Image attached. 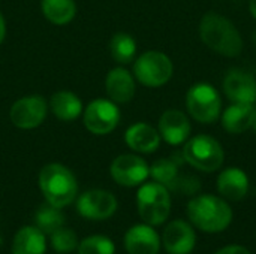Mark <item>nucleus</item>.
<instances>
[{
    "mask_svg": "<svg viewBox=\"0 0 256 254\" xmlns=\"http://www.w3.org/2000/svg\"><path fill=\"white\" fill-rule=\"evenodd\" d=\"M136 207L144 223L150 226H159L168 220L171 213L170 190L156 181L141 184L136 193Z\"/></svg>",
    "mask_w": 256,
    "mask_h": 254,
    "instance_id": "nucleus-6",
    "label": "nucleus"
},
{
    "mask_svg": "<svg viewBox=\"0 0 256 254\" xmlns=\"http://www.w3.org/2000/svg\"><path fill=\"white\" fill-rule=\"evenodd\" d=\"M183 163H186V160L182 153H176V156L170 159H159L150 166V177L156 183L165 186L170 192L194 195L201 189V183L190 174H180Z\"/></svg>",
    "mask_w": 256,
    "mask_h": 254,
    "instance_id": "nucleus-5",
    "label": "nucleus"
},
{
    "mask_svg": "<svg viewBox=\"0 0 256 254\" xmlns=\"http://www.w3.org/2000/svg\"><path fill=\"white\" fill-rule=\"evenodd\" d=\"M110 174L118 186L136 187L150 177V166L136 154H122L112 160Z\"/></svg>",
    "mask_w": 256,
    "mask_h": 254,
    "instance_id": "nucleus-11",
    "label": "nucleus"
},
{
    "mask_svg": "<svg viewBox=\"0 0 256 254\" xmlns=\"http://www.w3.org/2000/svg\"><path fill=\"white\" fill-rule=\"evenodd\" d=\"M64 225V214L62 208L52 207L50 204L42 205L34 214V226L45 235H51L57 229L63 228Z\"/></svg>",
    "mask_w": 256,
    "mask_h": 254,
    "instance_id": "nucleus-25",
    "label": "nucleus"
},
{
    "mask_svg": "<svg viewBox=\"0 0 256 254\" xmlns=\"http://www.w3.org/2000/svg\"><path fill=\"white\" fill-rule=\"evenodd\" d=\"M160 241L168 254H189L195 249L196 235L192 225L184 220H174L164 229Z\"/></svg>",
    "mask_w": 256,
    "mask_h": 254,
    "instance_id": "nucleus-14",
    "label": "nucleus"
},
{
    "mask_svg": "<svg viewBox=\"0 0 256 254\" xmlns=\"http://www.w3.org/2000/svg\"><path fill=\"white\" fill-rule=\"evenodd\" d=\"M160 244V237L147 223L132 226L124 235V249L129 254H158Z\"/></svg>",
    "mask_w": 256,
    "mask_h": 254,
    "instance_id": "nucleus-16",
    "label": "nucleus"
},
{
    "mask_svg": "<svg viewBox=\"0 0 256 254\" xmlns=\"http://www.w3.org/2000/svg\"><path fill=\"white\" fill-rule=\"evenodd\" d=\"M216 187L224 199L238 202L249 192V177L240 168H226L219 174Z\"/></svg>",
    "mask_w": 256,
    "mask_h": 254,
    "instance_id": "nucleus-17",
    "label": "nucleus"
},
{
    "mask_svg": "<svg viewBox=\"0 0 256 254\" xmlns=\"http://www.w3.org/2000/svg\"><path fill=\"white\" fill-rule=\"evenodd\" d=\"M256 108L254 103H232L222 114V126L231 135H240L254 126Z\"/></svg>",
    "mask_w": 256,
    "mask_h": 254,
    "instance_id": "nucleus-20",
    "label": "nucleus"
},
{
    "mask_svg": "<svg viewBox=\"0 0 256 254\" xmlns=\"http://www.w3.org/2000/svg\"><path fill=\"white\" fill-rule=\"evenodd\" d=\"M174 73L171 58L160 51H146L134 63V76L140 84L148 88L165 85Z\"/></svg>",
    "mask_w": 256,
    "mask_h": 254,
    "instance_id": "nucleus-8",
    "label": "nucleus"
},
{
    "mask_svg": "<svg viewBox=\"0 0 256 254\" xmlns=\"http://www.w3.org/2000/svg\"><path fill=\"white\" fill-rule=\"evenodd\" d=\"M46 240L36 226L21 228L12 240V254H45Z\"/></svg>",
    "mask_w": 256,
    "mask_h": 254,
    "instance_id": "nucleus-21",
    "label": "nucleus"
},
{
    "mask_svg": "<svg viewBox=\"0 0 256 254\" xmlns=\"http://www.w3.org/2000/svg\"><path fill=\"white\" fill-rule=\"evenodd\" d=\"M50 241H51L52 249L57 253H72L78 247L76 234L72 229H68L64 226L52 232L50 235Z\"/></svg>",
    "mask_w": 256,
    "mask_h": 254,
    "instance_id": "nucleus-27",
    "label": "nucleus"
},
{
    "mask_svg": "<svg viewBox=\"0 0 256 254\" xmlns=\"http://www.w3.org/2000/svg\"><path fill=\"white\" fill-rule=\"evenodd\" d=\"M214 254H250V252L238 244H232V246H226L224 249H220L219 252H216Z\"/></svg>",
    "mask_w": 256,
    "mask_h": 254,
    "instance_id": "nucleus-28",
    "label": "nucleus"
},
{
    "mask_svg": "<svg viewBox=\"0 0 256 254\" xmlns=\"http://www.w3.org/2000/svg\"><path fill=\"white\" fill-rule=\"evenodd\" d=\"M76 211L88 220H106L117 211V199L112 193L102 189L84 192L76 199Z\"/></svg>",
    "mask_w": 256,
    "mask_h": 254,
    "instance_id": "nucleus-12",
    "label": "nucleus"
},
{
    "mask_svg": "<svg viewBox=\"0 0 256 254\" xmlns=\"http://www.w3.org/2000/svg\"><path fill=\"white\" fill-rule=\"evenodd\" d=\"M84 126L93 135L111 133L120 121V111L117 103L110 99L92 100L84 109Z\"/></svg>",
    "mask_w": 256,
    "mask_h": 254,
    "instance_id": "nucleus-9",
    "label": "nucleus"
},
{
    "mask_svg": "<svg viewBox=\"0 0 256 254\" xmlns=\"http://www.w3.org/2000/svg\"><path fill=\"white\" fill-rule=\"evenodd\" d=\"M158 130L160 138L170 145H183L192 132L190 121L188 115L178 109H166L158 123Z\"/></svg>",
    "mask_w": 256,
    "mask_h": 254,
    "instance_id": "nucleus-15",
    "label": "nucleus"
},
{
    "mask_svg": "<svg viewBox=\"0 0 256 254\" xmlns=\"http://www.w3.org/2000/svg\"><path fill=\"white\" fill-rule=\"evenodd\" d=\"M4 36H6V22H4V18L0 12V43L4 40Z\"/></svg>",
    "mask_w": 256,
    "mask_h": 254,
    "instance_id": "nucleus-29",
    "label": "nucleus"
},
{
    "mask_svg": "<svg viewBox=\"0 0 256 254\" xmlns=\"http://www.w3.org/2000/svg\"><path fill=\"white\" fill-rule=\"evenodd\" d=\"M160 139L159 130L147 123H135L124 133L126 145L141 154L154 153L160 145Z\"/></svg>",
    "mask_w": 256,
    "mask_h": 254,
    "instance_id": "nucleus-18",
    "label": "nucleus"
},
{
    "mask_svg": "<svg viewBox=\"0 0 256 254\" xmlns=\"http://www.w3.org/2000/svg\"><path fill=\"white\" fill-rule=\"evenodd\" d=\"M39 187L46 204L57 208L70 205L78 195L75 175L60 163H50L40 169Z\"/></svg>",
    "mask_w": 256,
    "mask_h": 254,
    "instance_id": "nucleus-3",
    "label": "nucleus"
},
{
    "mask_svg": "<svg viewBox=\"0 0 256 254\" xmlns=\"http://www.w3.org/2000/svg\"><path fill=\"white\" fill-rule=\"evenodd\" d=\"M249 10H250L252 16L256 19V0H250L249 1Z\"/></svg>",
    "mask_w": 256,
    "mask_h": 254,
    "instance_id": "nucleus-30",
    "label": "nucleus"
},
{
    "mask_svg": "<svg viewBox=\"0 0 256 254\" xmlns=\"http://www.w3.org/2000/svg\"><path fill=\"white\" fill-rule=\"evenodd\" d=\"M182 154L189 166L201 172H216L225 162L220 142L210 135H196L183 144Z\"/></svg>",
    "mask_w": 256,
    "mask_h": 254,
    "instance_id": "nucleus-4",
    "label": "nucleus"
},
{
    "mask_svg": "<svg viewBox=\"0 0 256 254\" xmlns=\"http://www.w3.org/2000/svg\"><path fill=\"white\" fill-rule=\"evenodd\" d=\"M105 90L110 100L116 103H128L135 94V78L124 67H114L105 79Z\"/></svg>",
    "mask_w": 256,
    "mask_h": 254,
    "instance_id": "nucleus-19",
    "label": "nucleus"
},
{
    "mask_svg": "<svg viewBox=\"0 0 256 254\" xmlns=\"http://www.w3.org/2000/svg\"><path fill=\"white\" fill-rule=\"evenodd\" d=\"M252 129H254V132L256 133V115H255V120H254V126H252Z\"/></svg>",
    "mask_w": 256,
    "mask_h": 254,
    "instance_id": "nucleus-31",
    "label": "nucleus"
},
{
    "mask_svg": "<svg viewBox=\"0 0 256 254\" xmlns=\"http://www.w3.org/2000/svg\"><path fill=\"white\" fill-rule=\"evenodd\" d=\"M78 254H114V243L104 235H92L78 243Z\"/></svg>",
    "mask_w": 256,
    "mask_h": 254,
    "instance_id": "nucleus-26",
    "label": "nucleus"
},
{
    "mask_svg": "<svg viewBox=\"0 0 256 254\" xmlns=\"http://www.w3.org/2000/svg\"><path fill=\"white\" fill-rule=\"evenodd\" d=\"M188 217L190 223L202 232L218 234L225 231L232 222V210L222 196L200 195L189 201Z\"/></svg>",
    "mask_w": 256,
    "mask_h": 254,
    "instance_id": "nucleus-2",
    "label": "nucleus"
},
{
    "mask_svg": "<svg viewBox=\"0 0 256 254\" xmlns=\"http://www.w3.org/2000/svg\"><path fill=\"white\" fill-rule=\"evenodd\" d=\"M40 7L44 16L56 25L70 22L76 13V4L74 0H42Z\"/></svg>",
    "mask_w": 256,
    "mask_h": 254,
    "instance_id": "nucleus-23",
    "label": "nucleus"
},
{
    "mask_svg": "<svg viewBox=\"0 0 256 254\" xmlns=\"http://www.w3.org/2000/svg\"><path fill=\"white\" fill-rule=\"evenodd\" d=\"M200 36L210 49L224 57H237L243 51V37L238 28L218 12H207L201 18Z\"/></svg>",
    "mask_w": 256,
    "mask_h": 254,
    "instance_id": "nucleus-1",
    "label": "nucleus"
},
{
    "mask_svg": "<svg viewBox=\"0 0 256 254\" xmlns=\"http://www.w3.org/2000/svg\"><path fill=\"white\" fill-rule=\"evenodd\" d=\"M48 112V103L46 100L39 96H26L18 99L9 111L10 123L22 130H30L39 127L46 117Z\"/></svg>",
    "mask_w": 256,
    "mask_h": 254,
    "instance_id": "nucleus-10",
    "label": "nucleus"
},
{
    "mask_svg": "<svg viewBox=\"0 0 256 254\" xmlns=\"http://www.w3.org/2000/svg\"><path fill=\"white\" fill-rule=\"evenodd\" d=\"M186 108L195 121L201 124H213L220 118L222 99L212 84L196 82L188 90Z\"/></svg>",
    "mask_w": 256,
    "mask_h": 254,
    "instance_id": "nucleus-7",
    "label": "nucleus"
},
{
    "mask_svg": "<svg viewBox=\"0 0 256 254\" xmlns=\"http://www.w3.org/2000/svg\"><path fill=\"white\" fill-rule=\"evenodd\" d=\"M110 52L118 64H129L136 55V42L129 33H116L110 40Z\"/></svg>",
    "mask_w": 256,
    "mask_h": 254,
    "instance_id": "nucleus-24",
    "label": "nucleus"
},
{
    "mask_svg": "<svg viewBox=\"0 0 256 254\" xmlns=\"http://www.w3.org/2000/svg\"><path fill=\"white\" fill-rule=\"evenodd\" d=\"M50 109L60 121H72L82 114V102L72 91H57L50 99Z\"/></svg>",
    "mask_w": 256,
    "mask_h": 254,
    "instance_id": "nucleus-22",
    "label": "nucleus"
},
{
    "mask_svg": "<svg viewBox=\"0 0 256 254\" xmlns=\"http://www.w3.org/2000/svg\"><path fill=\"white\" fill-rule=\"evenodd\" d=\"M224 93L232 103H255L256 78L244 69L228 70L224 78Z\"/></svg>",
    "mask_w": 256,
    "mask_h": 254,
    "instance_id": "nucleus-13",
    "label": "nucleus"
}]
</instances>
